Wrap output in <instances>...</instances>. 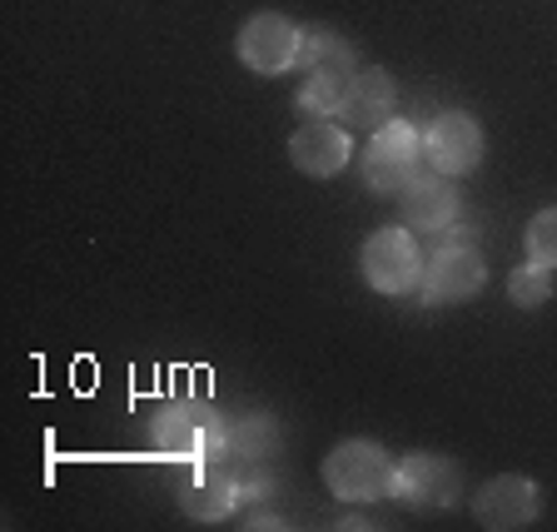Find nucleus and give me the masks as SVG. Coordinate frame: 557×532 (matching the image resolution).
<instances>
[{
  "mask_svg": "<svg viewBox=\"0 0 557 532\" xmlns=\"http://www.w3.org/2000/svg\"><path fill=\"white\" fill-rule=\"evenodd\" d=\"M299 70H304V85H299V104L309 115H338L359 81V60L348 50V40L329 30H304V46H299Z\"/></svg>",
  "mask_w": 557,
  "mask_h": 532,
  "instance_id": "obj_1",
  "label": "nucleus"
},
{
  "mask_svg": "<svg viewBox=\"0 0 557 532\" xmlns=\"http://www.w3.org/2000/svg\"><path fill=\"white\" fill-rule=\"evenodd\" d=\"M394 473H398V463L369 438H344L324 453V483L338 503L394 498Z\"/></svg>",
  "mask_w": 557,
  "mask_h": 532,
  "instance_id": "obj_2",
  "label": "nucleus"
},
{
  "mask_svg": "<svg viewBox=\"0 0 557 532\" xmlns=\"http://www.w3.org/2000/svg\"><path fill=\"white\" fill-rule=\"evenodd\" d=\"M224 433H230V423L209 404H195V398L160 408L150 423L154 448L164 458H185V463H214V458H224Z\"/></svg>",
  "mask_w": 557,
  "mask_h": 532,
  "instance_id": "obj_3",
  "label": "nucleus"
},
{
  "mask_svg": "<svg viewBox=\"0 0 557 532\" xmlns=\"http://www.w3.org/2000/svg\"><path fill=\"white\" fill-rule=\"evenodd\" d=\"M423 135L408 120H388L383 129H373L369 150H363V185L373 195H404L423 174Z\"/></svg>",
  "mask_w": 557,
  "mask_h": 532,
  "instance_id": "obj_4",
  "label": "nucleus"
},
{
  "mask_svg": "<svg viewBox=\"0 0 557 532\" xmlns=\"http://www.w3.org/2000/svg\"><path fill=\"white\" fill-rule=\"evenodd\" d=\"M363 279L369 289L388 294V299H404V294L418 289L423 279V255H418V239L408 224H394V230H379L369 244H363Z\"/></svg>",
  "mask_w": 557,
  "mask_h": 532,
  "instance_id": "obj_5",
  "label": "nucleus"
},
{
  "mask_svg": "<svg viewBox=\"0 0 557 532\" xmlns=\"http://www.w3.org/2000/svg\"><path fill=\"white\" fill-rule=\"evenodd\" d=\"M483 279H487V259L478 255L473 244L448 239L423 259L418 294H423V304H468L478 289H483Z\"/></svg>",
  "mask_w": 557,
  "mask_h": 532,
  "instance_id": "obj_6",
  "label": "nucleus"
},
{
  "mask_svg": "<svg viewBox=\"0 0 557 532\" xmlns=\"http://www.w3.org/2000/svg\"><path fill=\"white\" fill-rule=\"evenodd\" d=\"M299 46H304V30L278 11L249 15L239 25V40H234L244 70H255V75H284V70H294L299 65Z\"/></svg>",
  "mask_w": 557,
  "mask_h": 532,
  "instance_id": "obj_7",
  "label": "nucleus"
},
{
  "mask_svg": "<svg viewBox=\"0 0 557 532\" xmlns=\"http://www.w3.org/2000/svg\"><path fill=\"white\" fill-rule=\"evenodd\" d=\"M394 498L408 508H453L463 498V468L443 453H408L394 473Z\"/></svg>",
  "mask_w": 557,
  "mask_h": 532,
  "instance_id": "obj_8",
  "label": "nucleus"
},
{
  "mask_svg": "<svg viewBox=\"0 0 557 532\" xmlns=\"http://www.w3.org/2000/svg\"><path fill=\"white\" fill-rule=\"evenodd\" d=\"M423 160H429V170L448 174V180L478 170V160H483V125L473 115H463V110L433 115L429 129H423Z\"/></svg>",
  "mask_w": 557,
  "mask_h": 532,
  "instance_id": "obj_9",
  "label": "nucleus"
},
{
  "mask_svg": "<svg viewBox=\"0 0 557 532\" xmlns=\"http://www.w3.org/2000/svg\"><path fill=\"white\" fill-rule=\"evenodd\" d=\"M289 160H294V170L309 174V180H334V174L354 160V139L329 115H313L289 135Z\"/></svg>",
  "mask_w": 557,
  "mask_h": 532,
  "instance_id": "obj_10",
  "label": "nucleus"
},
{
  "mask_svg": "<svg viewBox=\"0 0 557 532\" xmlns=\"http://www.w3.org/2000/svg\"><path fill=\"white\" fill-rule=\"evenodd\" d=\"M478 522L493 532H512V528H528V522H537V512H543V493H537L533 478L522 473H503L493 478V483L478 493Z\"/></svg>",
  "mask_w": 557,
  "mask_h": 532,
  "instance_id": "obj_11",
  "label": "nucleus"
},
{
  "mask_svg": "<svg viewBox=\"0 0 557 532\" xmlns=\"http://www.w3.org/2000/svg\"><path fill=\"white\" fill-rule=\"evenodd\" d=\"M453 220H458V189H453L448 174H418L404 189V224L413 234H438Z\"/></svg>",
  "mask_w": 557,
  "mask_h": 532,
  "instance_id": "obj_12",
  "label": "nucleus"
},
{
  "mask_svg": "<svg viewBox=\"0 0 557 532\" xmlns=\"http://www.w3.org/2000/svg\"><path fill=\"white\" fill-rule=\"evenodd\" d=\"M174 498H180V508L195 522H220V518H230L234 503H239V483H234L230 473H220V468L199 463L174 483Z\"/></svg>",
  "mask_w": 557,
  "mask_h": 532,
  "instance_id": "obj_13",
  "label": "nucleus"
},
{
  "mask_svg": "<svg viewBox=\"0 0 557 532\" xmlns=\"http://www.w3.org/2000/svg\"><path fill=\"white\" fill-rule=\"evenodd\" d=\"M394 104H398V90H394V81H388V70L373 65V70H359V81H354V90H348L338 115L359 129H383L394 120Z\"/></svg>",
  "mask_w": 557,
  "mask_h": 532,
  "instance_id": "obj_14",
  "label": "nucleus"
},
{
  "mask_svg": "<svg viewBox=\"0 0 557 532\" xmlns=\"http://www.w3.org/2000/svg\"><path fill=\"white\" fill-rule=\"evenodd\" d=\"M278 448V423L269 413H244L230 423L224 433V458H244V463H259Z\"/></svg>",
  "mask_w": 557,
  "mask_h": 532,
  "instance_id": "obj_15",
  "label": "nucleus"
},
{
  "mask_svg": "<svg viewBox=\"0 0 557 532\" xmlns=\"http://www.w3.org/2000/svg\"><path fill=\"white\" fill-rule=\"evenodd\" d=\"M508 299L518 304V309H543V304L553 299V269H543V264H522V269H512V279H508Z\"/></svg>",
  "mask_w": 557,
  "mask_h": 532,
  "instance_id": "obj_16",
  "label": "nucleus"
},
{
  "mask_svg": "<svg viewBox=\"0 0 557 532\" xmlns=\"http://www.w3.org/2000/svg\"><path fill=\"white\" fill-rule=\"evenodd\" d=\"M528 264L557 269V205L537 209L533 224H528Z\"/></svg>",
  "mask_w": 557,
  "mask_h": 532,
  "instance_id": "obj_17",
  "label": "nucleus"
}]
</instances>
